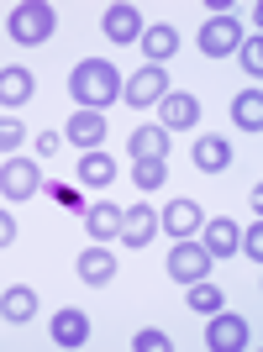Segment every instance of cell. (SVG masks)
I'll return each mask as SVG.
<instances>
[{
	"label": "cell",
	"instance_id": "6da1fadb",
	"mask_svg": "<svg viewBox=\"0 0 263 352\" xmlns=\"http://www.w3.org/2000/svg\"><path fill=\"white\" fill-rule=\"evenodd\" d=\"M69 95L79 100V111H105L111 100H121V74L105 58H85L69 74Z\"/></svg>",
	"mask_w": 263,
	"mask_h": 352
},
{
	"label": "cell",
	"instance_id": "7a4b0ae2",
	"mask_svg": "<svg viewBox=\"0 0 263 352\" xmlns=\"http://www.w3.org/2000/svg\"><path fill=\"white\" fill-rule=\"evenodd\" d=\"M53 27H59V11L53 6H43V0H21L11 16H6V32H11V43L21 47H37L53 37Z\"/></svg>",
	"mask_w": 263,
	"mask_h": 352
},
{
	"label": "cell",
	"instance_id": "3957f363",
	"mask_svg": "<svg viewBox=\"0 0 263 352\" xmlns=\"http://www.w3.org/2000/svg\"><path fill=\"white\" fill-rule=\"evenodd\" d=\"M211 252L200 248V242H174V252H169V279H179V284H195V279H211Z\"/></svg>",
	"mask_w": 263,
	"mask_h": 352
},
{
	"label": "cell",
	"instance_id": "277c9868",
	"mask_svg": "<svg viewBox=\"0 0 263 352\" xmlns=\"http://www.w3.org/2000/svg\"><path fill=\"white\" fill-rule=\"evenodd\" d=\"M195 121H200V100H195V95L169 89V95L158 100V126H163V132H190Z\"/></svg>",
	"mask_w": 263,
	"mask_h": 352
},
{
	"label": "cell",
	"instance_id": "5b68a950",
	"mask_svg": "<svg viewBox=\"0 0 263 352\" xmlns=\"http://www.w3.org/2000/svg\"><path fill=\"white\" fill-rule=\"evenodd\" d=\"M163 95H169V74L153 69V63H147V69H137L127 85H121V100H127V105H158Z\"/></svg>",
	"mask_w": 263,
	"mask_h": 352
},
{
	"label": "cell",
	"instance_id": "8992f818",
	"mask_svg": "<svg viewBox=\"0 0 263 352\" xmlns=\"http://www.w3.org/2000/svg\"><path fill=\"white\" fill-rule=\"evenodd\" d=\"M205 347H216V352H242L248 347V321L242 316H211V326H205Z\"/></svg>",
	"mask_w": 263,
	"mask_h": 352
},
{
	"label": "cell",
	"instance_id": "52a82bcc",
	"mask_svg": "<svg viewBox=\"0 0 263 352\" xmlns=\"http://www.w3.org/2000/svg\"><path fill=\"white\" fill-rule=\"evenodd\" d=\"M232 47H242V27H237L232 16H216V21L200 27V53L205 58H221V53H232Z\"/></svg>",
	"mask_w": 263,
	"mask_h": 352
},
{
	"label": "cell",
	"instance_id": "ba28073f",
	"mask_svg": "<svg viewBox=\"0 0 263 352\" xmlns=\"http://www.w3.org/2000/svg\"><path fill=\"white\" fill-rule=\"evenodd\" d=\"M0 195L32 200V195H37V163L32 158H6V168H0Z\"/></svg>",
	"mask_w": 263,
	"mask_h": 352
},
{
	"label": "cell",
	"instance_id": "9c48e42d",
	"mask_svg": "<svg viewBox=\"0 0 263 352\" xmlns=\"http://www.w3.org/2000/svg\"><path fill=\"white\" fill-rule=\"evenodd\" d=\"M105 37L111 43H137L143 37V11L137 6H127V0H116V6H105Z\"/></svg>",
	"mask_w": 263,
	"mask_h": 352
},
{
	"label": "cell",
	"instance_id": "30bf717a",
	"mask_svg": "<svg viewBox=\"0 0 263 352\" xmlns=\"http://www.w3.org/2000/svg\"><path fill=\"white\" fill-rule=\"evenodd\" d=\"M121 242L127 248H147L153 236H158V210H147V206H132V210H121Z\"/></svg>",
	"mask_w": 263,
	"mask_h": 352
},
{
	"label": "cell",
	"instance_id": "8fae6325",
	"mask_svg": "<svg viewBox=\"0 0 263 352\" xmlns=\"http://www.w3.org/2000/svg\"><path fill=\"white\" fill-rule=\"evenodd\" d=\"M200 221H205V210L195 206V200H169V210L158 216V226H169V236H174V242H185V236L200 232Z\"/></svg>",
	"mask_w": 263,
	"mask_h": 352
},
{
	"label": "cell",
	"instance_id": "7c38bea8",
	"mask_svg": "<svg viewBox=\"0 0 263 352\" xmlns=\"http://www.w3.org/2000/svg\"><path fill=\"white\" fill-rule=\"evenodd\" d=\"M237 236H242V232H237V226H232L227 216L200 221V248L211 252V258H232V252H237Z\"/></svg>",
	"mask_w": 263,
	"mask_h": 352
},
{
	"label": "cell",
	"instance_id": "4fadbf2b",
	"mask_svg": "<svg viewBox=\"0 0 263 352\" xmlns=\"http://www.w3.org/2000/svg\"><path fill=\"white\" fill-rule=\"evenodd\" d=\"M69 137L74 147H79V153H95V147L105 142V116L101 111H74V121H69Z\"/></svg>",
	"mask_w": 263,
	"mask_h": 352
},
{
	"label": "cell",
	"instance_id": "5bb4252c",
	"mask_svg": "<svg viewBox=\"0 0 263 352\" xmlns=\"http://www.w3.org/2000/svg\"><path fill=\"white\" fill-rule=\"evenodd\" d=\"M127 153H132V163H147V158L169 163V132H163V126H137L132 142H127Z\"/></svg>",
	"mask_w": 263,
	"mask_h": 352
},
{
	"label": "cell",
	"instance_id": "9a60e30c",
	"mask_svg": "<svg viewBox=\"0 0 263 352\" xmlns=\"http://www.w3.org/2000/svg\"><path fill=\"white\" fill-rule=\"evenodd\" d=\"M137 43H143L147 63H153V69H163V58H174V53H179V32H174V27H143V37H137Z\"/></svg>",
	"mask_w": 263,
	"mask_h": 352
},
{
	"label": "cell",
	"instance_id": "2e32d148",
	"mask_svg": "<svg viewBox=\"0 0 263 352\" xmlns=\"http://www.w3.org/2000/svg\"><path fill=\"white\" fill-rule=\"evenodd\" d=\"M53 342H59V347H85L90 342V316L85 310H59V316H53Z\"/></svg>",
	"mask_w": 263,
	"mask_h": 352
},
{
	"label": "cell",
	"instance_id": "e0dca14e",
	"mask_svg": "<svg viewBox=\"0 0 263 352\" xmlns=\"http://www.w3.org/2000/svg\"><path fill=\"white\" fill-rule=\"evenodd\" d=\"M79 279L95 284V289L111 284V279H116V258H111L105 248H85V252H79Z\"/></svg>",
	"mask_w": 263,
	"mask_h": 352
},
{
	"label": "cell",
	"instance_id": "ac0fdd59",
	"mask_svg": "<svg viewBox=\"0 0 263 352\" xmlns=\"http://www.w3.org/2000/svg\"><path fill=\"white\" fill-rule=\"evenodd\" d=\"M0 316H6V321H32V316H37V294L27 289V284H11V289L0 294Z\"/></svg>",
	"mask_w": 263,
	"mask_h": 352
},
{
	"label": "cell",
	"instance_id": "d6986e66",
	"mask_svg": "<svg viewBox=\"0 0 263 352\" xmlns=\"http://www.w3.org/2000/svg\"><path fill=\"white\" fill-rule=\"evenodd\" d=\"M227 163H232V142H227V137H200V142H195V168L221 174Z\"/></svg>",
	"mask_w": 263,
	"mask_h": 352
},
{
	"label": "cell",
	"instance_id": "ffe728a7",
	"mask_svg": "<svg viewBox=\"0 0 263 352\" xmlns=\"http://www.w3.org/2000/svg\"><path fill=\"white\" fill-rule=\"evenodd\" d=\"M85 226H90V236H101V242H111V236L121 232V206H111V200H101V206H90V210H85Z\"/></svg>",
	"mask_w": 263,
	"mask_h": 352
},
{
	"label": "cell",
	"instance_id": "44dd1931",
	"mask_svg": "<svg viewBox=\"0 0 263 352\" xmlns=\"http://www.w3.org/2000/svg\"><path fill=\"white\" fill-rule=\"evenodd\" d=\"M79 179H85V184H95V190H101V184H111V179H116V158H105L101 147H95V153H79Z\"/></svg>",
	"mask_w": 263,
	"mask_h": 352
},
{
	"label": "cell",
	"instance_id": "7402d4cb",
	"mask_svg": "<svg viewBox=\"0 0 263 352\" xmlns=\"http://www.w3.org/2000/svg\"><path fill=\"white\" fill-rule=\"evenodd\" d=\"M32 100V74L27 69H0V105H27Z\"/></svg>",
	"mask_w": 263,
	"mask_h": 352
},
{
	"label": "cell",
	"instance_id": "603a6c76",
	"mask_svg": "<svg viewBox=\"0 0 263 352\" xmlns=\"http://www.w3.org/2000/svg\"><path fill=\"white\" fill-rule=\"evenodd\" d=\"M185 305H190L195 316H216V310L227 305V294H221L211 279H195V284H190V300H185Z\"/></svg>",
	"mask_w": 263,
	"mask_h": 352
},
{
	"label": "cell",
	"instance_id": "cb8c5ba5",
	"mask_svg": "<svg viewBox=\"0 0 263 352\" xmlns=\"http://www.w3.org/2000/svg\"><path fill=\"white\" fill-rule=\"evenodd\" d=\"M232 121L242 126V132H258V126H263V100H258V89H248V95H237V100H232Z\"/></svg>",
	"mask_w": 263,
	"mask_h": 352
},
{
	"label": "cell",
	"instance_id": "d4e9b609",
	"mask_svg": "<svg viewBox=\"0 0 263 352\" xmlns=\"http://www.w3.org/2000/svg\"><path fill=\"white\" fill-rule=\"evenodd\" d=\"M163 174H169V163H158V158H147V163H132V179H137L143 190H158V184H163Z\"/></svg>",
	"mask_w": 263,
	"mask_h": 352
},
{
	"label": "cell",
	"instance_id": "484cf974",
	"mask_svg": "<svg viewBox=\"0 0 263 352\" xmlns=\"http://www.w3.org/2000/svg\"><path fill=\"white\" fill-rule=\"evenodd\" d=\"M21 142H27V126L16 116H0V153H16Z\"/></svg>",
	"mask_w": 263,
	"mask_h": 352
},
{
	"label": "cell",
	"instance_id": "4316f807",
	"mask_svg": "<svg viewBox=\"0 0 263 352\" xmlns=\"http://www.w3.org/2000/svg\"><path fill=\"white\" fill-rule=\"evenodd\" d=\"M132 347H137V352H169V347H174V342L163 337L158 326H147V331H137V337H132Z\"/></svg>",
	"mask_w": 263,
	"mask_h": 352
},
{
	"label": "cell",
	"instance_id": "83f0119b",
	"mask_svg": "<svg viewBox=\"0 0 263 352\" xmlns=\"http://www.w3.org/2000/svg\"><path fill=\"white\" fill-rule=\"evenodd\" d=\"M237 58H242V69L258 79V74H263V43H258V37H253V43H242V53H237Z\"/></svg>",
	"mask_w": 263,
	"mask_h": 352
},
{
	"label": "cell",
	"instance_id": "f1b7e54d",
	"mask_svg": "<svg viewBox=\"0 0 263 352\" xmlns=\"http://www.w3.org/2000/svg\"><path fill=\"white\" fill-rule=\"evenodd\" d=\"M237 248L248 252L253 263H258V258H263V226H258V221H253V232H248V236H237Z\"/></svg>",
	"mask_w": 263,
	"mask_h": 352
},
{
	"label": "cell",
	"instance_id": "f546056e",
	"mask_svg": "<svg viewBox=\"0 0 263 352\" xmlns=\"http://www.w3.org/2000/svg\"><path fill=\"white\" fill-rule=\"evenodd\" d=\"M11 242H16V221L0 210V248H11Z\"/></svg>",
	"mask_w": 263,
	"mask_h": 352
},
{
	"label": "cell",
	"instance_id": "4dcf8cb0",
	"mask_svg": "<svg viewBox=\"0 0 263 352\" xmlns=\"http://www.w3.org/2000/svg\"><path fill=\"white\" fill-rule=\"evenodd\" d=\"M53 153H59V137L43 132V137H37V158H53Z\"/></svg>",
	"mask_w": 263,
	"mask_h": 352
}]
</instances>
